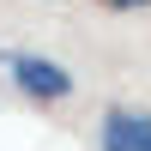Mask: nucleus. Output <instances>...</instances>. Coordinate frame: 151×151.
<instances>
[{"label": "nucleus", "instance_id": "1", "mask_svg": "<svg viewBox=\"0 0 151 151\" xmlns=\"http://www.w3.org/2000/svg\"><path fill=\"white\" fill-rule=\"evenodd\" d=\"M0 60H6L18 97H30V103H60V97H73V73L60 67V60H48V55H24V48H12V55H0Z\"/></svg>", "mask_w": 151, "mask_h": 151}, {"label": "nucleus", "instance_id": "2", "mask_svg": "<svg viewBox=\"0 0 151 151\" xmlns=\"http://www.w3.org/2000/svg\"><path fill=\"white\" fill-rule=\"evenodd\" d=\"M103 151H151V115L145 109H109L103 127H97Z\"/></svg>", "mask_w": 151, "mask_h": 151}, {"label": "nucleus", "instance_id": "3", "mask_svg": "<svg viewBox=\"0 0 151 151\" xmlns=\"http://www.w3.org/2000/svg\"><path fill=\"white\" fill-rule=\"evenodd\" d=\"M109 12H139V6H151V0H103Z\"/></svg>", "mask_w": 151, "mask_h": 151}]
</instances>
